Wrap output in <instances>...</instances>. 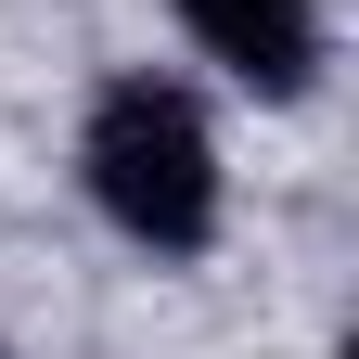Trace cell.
Instances as JSON below:
<instances>
[{
    "mask_svg": "<svg viewBox=\"0 0 359 359\" xmlns=\"http://www.w3.org/2000/svg\"><path fill=\"white\" fill-rule=\"evenodd\" d=\"M77 180L142 257H205L218 244V128L180 77H103L77 128Z\"/></svg>",
    "mask_w": 359,
    "mask_h": 359,
    "instance_id": "1",
    "label": "cell"
},
{
    "mask_svg": "<svg viewBox=\"0 0 359 359\" xmlns=\"http://www.w3.org/2000/svg\"><path fill=\"white\" fill-rule=\"evenodd\" d=\"M180 26L257 103H308V77H321V0H180Z\"/></svg>",
    "mask_w": 359,
    "mask_h": 359,
    "instance_id": "2",
    "label": "cell"
}]
</instances>
